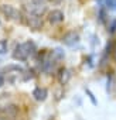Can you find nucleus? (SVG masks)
<instances>
[{
    "mask_svg": "<svg viewBox=\"0 0 116 120\" xmlns=\"http://www.w3.org/2000/svg\"><path fill=\"white\" fill-rule=\"evenodd\" d=\"M33 96H34V99L37 102H44L47 99V96H48V90L45 88H35L33 90Z\"/></svg>",
    "mask_w": 116,
    "mask_h": 120,
    "instance_id": "10",
    "label": "nucleus"
},
{
    "mask_svg": "<svg viewBox=\"0 0 116 120\" xmlns=\"http://www.w3.org/2000/svg\"><path fill=\"white\" fill-rule=\"evenodd\" d=\"M48 21L51 24H60L64 21V13L61 10H52L48 13Z\"/></svg>",
    "mask_w": 116,
    "mask_h": 120,
    "instance_id": "8",
    "label": "nucleus"
},
{
    "mask_svg": "<svg viewBox=\"0 0 116 120\" xmlns=\"http://www.w3.org/2000/svg\"><path fill=\"white\" fill-rule=\"evenodd\" d=\"M4 75H3V72H0V88H2L3 85H4Z\"/></svg>",
    "mask_w": 116,
    "mask_h": 120,
    "instance_id": "13",
    "label": "nucleus"
},
{
    "mask_svg": "<svg viewBox=\"0 0 116 120\" xmlns=\"http://www.w3.org/2000/svg\"><path fill=\"white\" fill-rule=\"evenodd\" d=\"M110 9L116 11V0H113V2H112V4H110Z\"/></svg>",
    "mask_w": 116,
    "mask_h": 120,
    "instance_id": "15",
    "label": "nucleus"
},
{
    "mask_svg": "<svg viewBox=\"0 0 116 120\" xmlns=\"http://www.w3.org/2000/svg\"><path fill=\"white\" fill-rule=\"evenodd\" d=\"M86 93H88V96H89V99L92 100V103H93V105H96V100H95V98H93V95H92V92H91L89 89H86Z\"/></svg>",
    "mask_w": 116,
    "mask_h": 120,
    "instance_id": "12",
    "label": "nucleus"
},
{
    "mask_svg": "<svg viewBox=\"0 0 116 120\" xmlns=\"http://www.w3.org/2000/svg\"><path fill=\"white\" fill-rule=\"evenodd\" d=\"M62 42H64L65 45H68V47L77 45V44L79 42V35H78V33H75V31L67 33V34L62 37Z\"/></svg>",
    "mask_w": 116,
    "mask_h": 120,
    "instance_id": "7",
    "label": "nucleus"
},
{
    "mask_svg": "<svg viewBox=\"0 0 116 120\" xmlns=\"http://www.w3.org/2000/svg\"><path fill=\"white\" fill-rule=\"evenodd\" d=\"M24 19H26L27 26H28L30 28H33V30H40V28L43 27V19H41V16L33 13L31 10L24 14Z\"/></svg>",
    "mask_w": 116,
    "mask_h": 120,
    "instance_id": "4",
    "label": "nucleus"
},
{
    "mask_svg": "<svg viewBox=\"0 0 116 120\" xmlns=\"http://www.w3.org/2000/svg\"><path fill=\"white\" fill-rule=\"evenodd\" d=\"M115 23H116V21H115Z\"/></svg>",
    "mask_w": 116,
    "mask_h": 120,
    "instance_id": "19",
    "label": "nucleus"
},
{
    "mask_svg": "<svg viewBox=\"0 0 116 120\" xmlns=\"http://www.w3.org/2000/svg\"><path fill=\"white\" fill-rule=\"evenodd\" d=\"M113 51H115V61H116V47H115V49H113Z\"/></svg>",
    "mask_w": 116,
    "mask_h": 120,
    "instance_id": "17",
    "label": "nucleus"
},
{
    "mask_svg": "<svg viewBox=\"0 0 116 120\" xmlns=\"http://www.w3.org/2000/svg\"><path fill=\"white\" fill-rule=\"evenodd\" d=\"M37 52V47L33 41H26L21 44H17L13 51V58L19 61H26L30 56H33Z\"/></svg>",
    "mask_w": 116,
    "mask_h": 120,
    "instance_id": "1",
    "label": "nucleus"
},
{
    "mask_svg": "<svg viewBox=\"0 0 116 120\" xmlns=\"http://www.w3.org/2000/svg\"><path fill=\"white\" fill-rule=\"evenodd\" d=\"M0 113L4 116V119H13L19 114V107L16 105H6L0 109Z\"/></svg>",
    "mask_w": 116,
    "mask_h": 120,
    "instance_id": "6",
    "label": "nucleus"
},
{
    "mask_svg": "<svg viewBox=\"0 0 116 120\" xmlns=\"http://www.w3.org/2000/svg\"><path fill=\"white\" fill-rule=\"evenodd\" d=\"M71 76H72L71 71L67 69V68H62V69H60V74H58V82H60L61 85H67L70 82Z\"/></svg>",
    "mask_w": 116,
    "mask_h": 120,
    "instance_id": "9",
    "label": "nucleus"
},
{
    "mask_svg": "<svg viewBox=\"0 0 116 120\" xmlns=\"http://www.w3.org/2000/svg\"><path fill=\"white\" fill-rule=\"evenodd\" d=\"M0 120H7V119H0Z\"/></svg>",
    "mask_w": 116,
    "mask_h": 120,
    "instance_id": "18",
    "label": "nucleus"
},
{
    "mask_svg": "<svg viewBox=\"0 0 116 120\" xmlns=\"http://www.w3.org/2000/svg\"><path fill=\"white\" fill-rule=\"evenodd\" d=\"M7 52V41L0 40V55H4Z\"/></svg>",
    "mask_w": 116,
    "mask_h": 120,
    "instance_id": "11",
    "label": "nucleus"
},
{
    "mask_svg": "<svg viewBox=\"0 0 116 120\" xmlns=\"http://www.w3.org/2000/svg\"><path fill=\"white\" fill-rule=\"evenodd\" d=\"M24 74H26V69L21 68V67H19V65H7L3 69L4 79L9 83H16L20 79H24Z\"/></svg>",
    "mask_w": 116,
    "mask_h": 120,
    "instance_id": "2",
    "label": "nucleus"
},
{
    "mask_svg": "<svg viewBox=\"0 0 116 120\" xmlns=\"http://www.w3.org/2000/svg\"><path fill=\"white\" fill-rule=\"evenodd\" d=\"M99 19H101V21H105V11H103V10H101V13H99Z\"/></svg>",
    "mask_w": 116,
    "mask_h": 120,
    "instance_id": "14",
    "label": "nucleus"
},
{
    "mask_svg": "<svg viewBox=\"0 0 116 120\" xmlns=\"http://www.w3.org/2000/svg\"><path fill=\"white\" fill-rule=\"evenodd\" d=\"M52 2H54V3H60V2H61V0H52Z\"/></svg>",
    "mask_w": 116,
    "mask_h": 120,
    "instance_id": "16",
    "label": "nucleus"
},
{
    "mask_svg": "<svg viewBox=\"0 0 116 120\" xmlns=\"http://www.w3.org/2000/svg\"><path fill=\"white\" fill-rule=\"evenodd\" d=\"M50 0H31V11L41 16L45 10H47V3Z\"/></svg>",
    "mask_w": 116,
    "mask_h": 120,
    "instance_id": "5",
    "label": "nucleus"
},
{
    "mask_svg": "<svg viewBox=\"0 0 116 120\" xmlns=\"http://www.w3.org/2000/svg\"><path fill=\"white\" fill-rule=\"evenodd\" d=\"M0 11L3 13V16H4L7 20H13V21L21 20V13H20L16 7L10 6V4H2V6H0Z\"/></svg>",
    "mask_w": 116,
    "mask_h": 120,
    "instance_id": "3",
    "label": "nucleus"
}]
</instances>
